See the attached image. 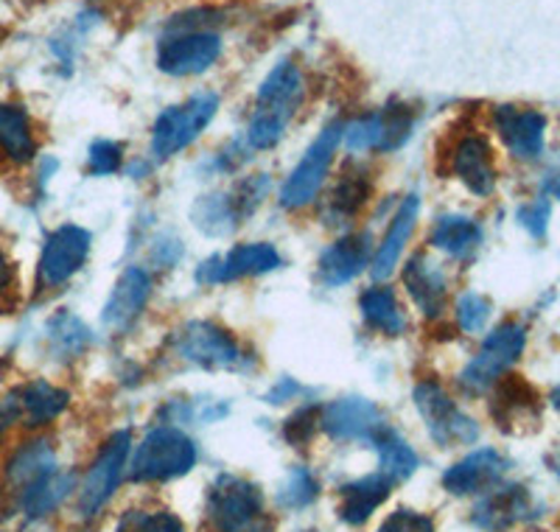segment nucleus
<instances>
[{
  "label": "nucleus",
  "mask_w": 560,
  "mask_h": 532,
  "mask_svg": "<svg viewBox=\"0 0 560 532\" xmlns=\"http://www.w3.org/2000/svg\"><path fill=\"white\" fill-rule=\"evenodd\" d=\"M208 519L219 532H272L264 519V494L255 482L219 474L208 490Z\"/></svg>",
  "instance_id": "nucleus-1"
},
{
  "label": "nucleus",
  "mask_w": 560,
  "mask_h": 532,
  "mask_svg": "<svg viewBox=\"0 0 560 532\" xmlns=\"http://www.w3.org/2000/svg\"><path fill=\"white\" fill-rule=\"evenodd\" d=\"M197 443L174 426H158L143 438L129 463L132 482L179 479L197 465Z\"/></svg>",
  "instance_id": "nucleus-2"
},
{
  "label": "nucleus",
  "mask_w": 560,
  "mask_h": 532,
  "mask_svg": "<svg viewBox=\"0 0 560 532\" xmlns=\"http://www.w3.org/2000/svg\"><path fill=\"white\" fill-rule=\"evenodd\" d=\"M412 398L415 409L427 424L429 438L443 446V449L468 446L479 438L477 420L468 418L438 381H418V386L412 390Z\"/></svg>",
  "instance_id": "nucleus-3"
},
{
  "label": "nucleus",
  "mask_w": 560,
  "mask_h": 532,
  "mask_svg": "<svg viewBox=\"0 0 560 532\" xmlns=\"http://www.w3.org/2000/svg\"><path fill=\"white\" fill-rule=\"evenodd\" d=\"M269 194L267 174H255L238 185L233 194H208L191 208V219L205 235H228L247 219Z\"/></svg>",
  "instance_id": "nucleus-4"
},
{
  "label": "nucleus",
  "mask_w": 560,
  "mask_h": 532,
  "mask_svg": "<svg viewBox=\"0 0 560 532\" xmlns=\"http://www.w3.org/2000/svg\"><path fill=\"white\" fill-rule=\"evenodd\" d=\"M527 345V331L522 323H504L485 339L474 361L459 373V386L465 393L479 395L497 384L518 361Z\"/></svg>",
  "instance_id": "nucleus-5"
},
{
  "label": "nucleus",
  "mask_w": 560,
  "mask_h": 532,
  "mask_svg": "<svg viewBox=\"0 0 560 532\" xmlns=\"http://www.w3.org/2000/svg\"><path fill=\"white\" fill-rule=\"evenodd\" d=\"M219 109V95L213 93H199L194 99H188L179 107L166 109L154 120L152 129V152L154 158L168 160L177 152H183L185 147H191L194 140L202 135V129L208 127L213 115Z\"/></svg>",
  "instance_id": "nucleus-6"
},
{
  "label": "nucleus",
  "mask_w": 560,
  "mask_h": 532,
  "mask_svg": "<svg viewBox=\"0 0 560 532\" xmlns=\"http://www.w3.org/2000/svg\"><path fill=\"white\" fill-rule=\"evenodd\" d=\"M129 451H132V435L129 429L109 435L107 443L102 446L98 456L90 465L88 476L79 490V513L84 519H96L102 507L113 499L115 488L121 485L124 471L129 469Z\"/></svg>",
  "instance_id": "nucleus-7"
},
{
  "label": "nucleus",
  "mask_w": 560,
  "mask_h": 532,
  "mask_svg": "<svg viewBox=\"0 0 560 532\" xmlns=\"http://www.w3.org/2000/svg\"><path fill=\"white\" fill-rule=\"evenodd\" d=\"M339 140H342V124L334 120L331 127H325L319 132V138L306 149V154L300 158V163L294 165V172L289 174V180L280 188V205L283 208H306V205H312L317 199V194L325 185V177H328V169H331Z\"/></svg>",
  "instance_id": "nucleus-8"
},
{
  "label": "nucleus",
  "mask_w": 560,
  "mask_h": 532,
  "mask_svg": "<svg viewBox=\"0 0 560 532\" xmlns=\"http://www.w3.org/2000/svg\"><path fill=\"white\" fill-rule=\"evenodd\" d=\"M172 348L179 359L205 370H238L244 359L236 339L217 323H205V320L185 323L174 334Z\"/></svg>",
  "instance_id": "nucleus-9"
},
{
  "label": "nucleus",
  "mask_w": 560,
  "mask_h": 532,
  "mask_svg": "<svg viewBox=\"0 0 560 532\" xmlns=\"http://www.w3.org/2000/svg\"><path fill=\"white\" fill-rule=\"evenodd\" d=\"M90 244H93V239L79 224H62V228L54 230L45 241L43 255H39V286L43 289H57V286L68 284L88 264Z\"/></svg>",
  "instance_id": "nucleus-10"
},
{
  "label": "nucleus",
  "mask_w": 560,
  "mask_h": 532,
  "mask_svg": "<svg viewBox=\"0 0 560 532\" xmlns=\"http://www.w3.org/2000/svg\"><path fill=\"white\" fill-rule=\"evenodd\" d=\"M319 426H323L334 440H348V443H370L389 429L387 418L373 401L350 395L319 409Z\"/></svg>",
  "instance_id": "nucleus-11"
},
{
  "label": "nucleus",
  "mask_w": 560,
  "mask_h": 532,
  "mask_svg": "<svg viewBox=\"0 0 560 532\" xmlns=\"http://www.w3.org/2000/svg\"><path fill=\"white\" fill-rule=\"evenodd\" d=\"M280 264L283 261H280V253L272 244H267V241H253V244H238L228 255H217V258L205 261L197 269V280L205 286H217L228 284V280L275 273Z\"/></svg>",
  "instance_id": "nucleus-12"
},
{
  "label": "nucleus",
  "mask_w": 560,
  "mask_h": 532,
  "mask_svg": "<svg viewBox=\"0 0 560 532\" xmlns=\"http://www.w3.org/2000/svg\"><path fill=\"white\" fill-rule=\"evenodd\" d=\"M222 54V39L210 32H185L160 45L158 65L172 77H194L217 65Z\"/></svg>",
  "instance_id": "nucleus-13"
},
{
  "label": "nucleus",
  "mask_w": 560,
  "mask_h": 532,
  "mask_svg": "<svg viewBox=\"0 0 560 532\" xmlns=\"http://www.w3.org/2000/svg\"><path fill=\"white\" fill-rule=\"evenodd\" d=\"M149 298H152V275L140 266H129L115 284L113 294H109L107 305L102 311V320L109 331L121 334L129 331L140 320L143 309H147Z\"/></svg>",
  "instance_id": "nucleus-14"
},
{
  "label": "nucleus",
  "mask_w": 560,
  "mask_h": 532,
  "mask_svg": "<svg viewBox=\"0 0 560 532\" xmlns=\"http://www.w3.org/2000/svg\"><path fill=\"white\" fill-rule=\"evenodd\" d=\"M499 138L510 154L518 160H538L544 152V132H547V118L538 109L529 107H497L493 113Z\"/></svg>",
  "instance_id": "nucleus-15"
},
{
  "label": "nucleus",
  "mask_w": 560,
  "mask_h": 532,
  "mask_svg": "<svg viewBox=\"0 0 560 532\" xmlns=\"http://www.w3.org/2000/svg\"><path fill=\"white\" fill-rule=\"evenodd\" d=\"M508 460L497 449H479L443 474V488L452 496H471L490 490L508 471Z\"/></svg>",
  "instance_id": "nucleus-16"
},
{
  "label": "nucleus",
  "mask_w": 560,
  "mask_h": 532,
  "mask_svg": "<svg viewBox=\"0 0 560 532\" xmlns=\"http://www.w3.org/2000/svg\"><path fill=\"white\" fill-rule=\"evenodd\" d=\"M452 172L477 197H490L497 188V169L488 140L482 135H465L452 154Z\"/></svg>",
  "instance_id": "nucleus-17"
},
{
  "label": "nucleus",
  "mask_w": 560,
  "mask_h": 532,
  "mask_svg": "<svg viewBox=\"0 0 560 532\" xmlns=\"http://www.w3.org/2000/svg\"><path fill=\"white\" fill-rule=\"evenodd\" d=\"M497 395L490 404V415L504 431H516L518 424H535L541 415V398L522 375H508L499 379Z\"/></svg>",
  "instance_id": "nucleus-18"
},
{
  "label": "nucleus",
  "mask_w": 560,
  "mask_h": 532,
  "mask_svg": "<svg viewBox=\"0 0 560 532\" xmlns=\"http://www.w3.org/2000/svg\"><path fill=\"white\" fill-rule=\"evenodd\" d=\"M404 286H407L409 298L423 317H443V311H446V275L432 258L412 255L407 269H404Z\"/></svg>",
  "instance_id": "nucleus-19"
},
{
  "label": "nucleus",
  "mask_w": 560,
  "mask_h": 532,
  "mask_svg": "<svg viewBox=\"0 0 560 532\" xmlns=\"http://www.w3.org/2000/svg\"><path fill=\"white\" fill-rule=\"evenodd\" d=\"M370 235L357 233L334 241L331 247L319 255V280L325 286H345L370 264Z\"/></svg>",
  "instance_id": "nucleus-20"
},
{
  "label": "nucleus",
  "mask_w": 560,
  "mask_h": 532,
  "mask_svg": "<svg viewBox=\"0 0 560 532\" xmlns=\"http://www.w3.org/2000/svg\"><path fill=\"white\" fill-rule=\"evenodd\" d=\"M14 406H18V424H26L28 429L48 426L68 409L70 395L48 381L37 379L32 384H23L12 390Z\"/></svg>",
  "instance_id": "nucleus-21"
},
{
  "label": "nucleus",
  "mask_w": 560,
  "mask_h": 532,
  "mask_svg": "<svg viewBox=\"0 0 560 532\" xmlns=\"http://www.w3.org/2000/svg\"><path fill=\"white\" fill-rule=\"evenodd\" d=\"M533 513V496L522 485H510V488L490 490L474 510V524L482 530H508V527L527 521Z\"/></svg>",
  "instance_id": "nucleus-22"
},
{
  "label": "nucleus",
  "mask_w": 560,
  "mask_h": 532,
  "mask_svg": "<svg viewBox=\"0 0 560 532\" xmlns=\"http://www.w3.org/2000/svg\"><path fill=\"white\" fill-rule=\"evenodd\" d=\"M51 471H57V451L45 438L28 440V443L20 446L12 454L7 465V488L9 494H23L39 482L43 476H48Z\"/></svg>",
  "instance_id": "nucleus-23"
},
{
  "label": "nucleus",
  "mask_w": 560,
  "mask_h": 532,
  "mask_svg": "<svg viewBox=\"0 0 560 532\" xmlns=\"http://www.w3.org/2000/svg\"><path fill=\"white\" fill-rule=\"evenodd\" d=\"M303 99V77L292 62H280L258 88V113L275 115L289 124Z\"/></svg>",
  "instance_id": "nucleus-24"
},
{
  "label": "nucleus",
  "mask_w": 560,
  "mask_h": 532,
  "mask_svg": "<svg viewBox=\"0 0 560 532\" xmlns=\"http://www.w3.org/2000/svg\"><path fill=\"white\" fill-rule=\"evenodd\" d=\"M418 213H420V197L418 194H409V197L401 203V208H398V213L393 216V222H389L382 247H378L376 255H373V264H370L373 278L384 280L389 273H393L395 266H398L404 247H407L409 235H412L415 230V222H418Z\"/></svg>",
  "instance_id": "nucleus-25"
},
{
  "label": "nucleus",
  "mask_w": 560,
  "mask_h": 532,
  "mask_svg": "<svg viewBox=\"0 0 560 532\" xmlns=\"http://www.w3.org/2000/svg\"><path fill=\"white\" fill-rule=\"evenodd\" d=\"M389 490H393V482L384 474H368L362 479L342 485V505H339V516H342L345 524L362 527L370 516L376 513L378 507L387 501Z\"/></svg>",
  "instance_id": "nucleus-26"
},
{
  "label": "nucleus",
  "mask_w": 560,
  "mask_h": 532,
  "mask_svg": "<svg viewBox=\"0 0 560 532\" xmlns=\"http://www.w3.org/2000/svg\"><path fill=\"white\" fill-rule=\"evenodd\" d=\"M73 490H77V474L51 471V474L43 476L39 482H34L32 488L23 490V494L18 496L20 510H23V516L32 521L45 519V516H51Z\"/></svg>",
  "instance_id": "nucleus-27"
},
{
  "label": "nucleus",
  "mask_w": 560,
  "mask_h": 532,
  "mask_svg": "<svg viewBox=\"0 0 560 532\" xmlns=\"http://www.w3.org/2000/svg\"><path fill=\"white\" fill-rule=\"evenodd\" d=\"M432 244L452 258H471L482 244V228L468 216H440L432 230Z\"/></svg>",
  "instance_id": "nucleus-28"
},
{
  "label": "nucleus",
  "mask_w": 560,
  "mask_h": 532,
  "mask_svg": "<svg viewBox=\"0 0 560 532\" xmlns=\"http://www.w3.org/2000/svg\"><path fill=\"white\" fill-rule=\"evenodd\" d=\"M359 311H362L364 323L370 328H376L384 336H401L407 331V314H404L401 303L395 298L393 289L387 286H376L359 298Z\"/></svg>",
  "instance_id": "nucleus-29"
},
{
  "label": "nucleus",
  "mask_w": 560,
  "mask_h": 532,
  "mask_svg": "<svg viewBox=\"0 0 560 532\" xmlns=\"http://www.w3.org/2000/svg\"><path fill=\"white\" fill-rule=\"evenodd\" d=\"M373 449L378 451V474L387 476L393 485L409 479V476L418 471L420 456L415 454L412 446H409L407 440H404L401 435L393 429V426H389V429H384L382 435L373 440Z\"/></svg>",
  "instance_id": "nucleus-30"
},
{
  "label": "nucleus",
  "mask_w": 560,
  "mask_h": 532,
  "mask_svg": "<svg viewBox=\"0 0 560 532\" xmlns=\"http://www.w3.org/2000/svg\"><path fill=\"white\" fill-rule=\"evenodd\" d=\"M0 149L14 163H28L37 154L28 115L14 104H0Z\"/></svg>",
  "instance_id": "nucleus-31"
},
{
  "label": "nucleus",
  "mask_w": 560,
  "mask_h": 532,
  "mask_svg": "<svg viewBox=\"0 0 560 532\" xmlns=\"http://www.w3.org/2000/svg\"><path fill=\"white\" fill-rule=\"evenodd\" d=\"M45 334H48L51 354L65 356V359H77L93 343V334H90L88 325L77 314H70V311H59L57 317H51Z\"/></svg>",
  "instance_id": "nucleus-32"
},
{
  "label": "nucleus",
  "mask_w": 560,
  "mask_h": 532,
  "mask_svg": "<svg viewBox=\"0 0 560 532\" xmlns=\"http://www.w3.org/2000/svg\"><path fill=\"white\" fill-rule=\"evenodd\" d=\"M370 197V180L368 174H345L339 180V185L334 188L331 194V203H328V210L325 216H331V224H345L348 219L359 213L364 203Z\"/></svg>",
  "instance_id": "nucleus-33"
},
{
  "label": "nucleus",
  "mask_w": 560,
  "mask_h": 532,
  "mask_svg": "<svg viewBox=\"0 0 560 532\" xmlns=\"http://www.w3.org/2000/svg\"><path fill=\"white\" fill-rule=\"evenodd\" d=\"M342 138L348 143L350 152H370V149L384 147V113H370L362 118L350 120L348 127H342Z\"/></svg>",
  "instance_id": "nucleus-34"
},
{
  "label": "nucleus",
  "mask_w": 560,
  "mask_h": 532,
  "mask_svg": "<svg viewBox=\"0 0 560 532\" xmlns=\"http://www.w3.org/2000/svg\"><path fill=\"white\" fill-rule=\"evenodd\" d=\"M319 496V485L314 479V474L303 465L289 471L287 482L280 485V494H278V505L287 507V510H303V507L312 505L314 499Z\"/></svg>",
  "instance_id": "nucleus-35"
},
{
  "label": "nucleus",
  "mask_w": 560,
  "mask_h": 532,
  "mask_svg": "<svg viewBox=\"0 0 560 532\" xmlns=\"http://www.w3.org/2000/svg\"><path fill=\"white\" fill-rule=\"evenodd\" d=\"M115 532H185L183 521L174 513H140V510H129L127 516H121L118 521V530Z\"/></svg>",
  "instance_id": "nucleus-36"
},
{
  "label": "nucleus",
  "mask_w": 560,
  "mask_h": 532,
  "mask_svg": "<svg viewBox=\"0 0 560 532\" xmlns=\"http://www.w3.org/2000/svg\"><path fill=\"white\" fill-rule=\"evenodd\" d=\"M384 113V147L382 152H393V149L404 147L415 127V113L409 107H401V104H395V107L382 109Z\"/></svg>",
  "instance_id": "nucleus-37"
},
{
  "label": "nucleus",
  "mask_w": 560,
  "mask_h": 532,
  "mask_svg": "<svg viewBox=\"0 0 560 532\" xmlns=\"http://www.w3.org/2000/svg\"><path fill=\"white\" fill-rule=\"evenodd\" d=\"M490 317V303L482 298V294H463L457 300V325L465 331V334H477V331L485 328Z\"/></svg>",
  "instance_id": "nucleus-38"
},
{
  "label": "nucleus",
  "mask_w": 560,
  "mask_h": 532,
  "mask_svg": "<svg viewBox=\"0 0 560 532\" xmlns=\"http://www.w3.org/2000/svg\"><path fill=\"white\" fill-rule=\"evenodd\" d=\"M121 165H124V152L115 140H96V143L90 147V154H88L90 174H96V177H109V174L118 172Z\"/></svg>",
  "instance_id": "nucleus-39"
},
{
  "label": "nucleus",
  "mask_w": 560,
  "mask_h": 532,
  "mask_svg": "<svg viewBox=\"0 0 560 532\" xmlns=\"http://www.w3.org/2000/svg\"><path fill=\"white\" fill-rule=\"evenodd\" d=\"M317 424H319V406H303V409H298V413L283 424V438L300 449V446H306L308 440H312Z\"/></svg>",
  "instance_id": "nucleus-40"
},
{
  "label": "nucleus",
  "mask_w": 560,
  "mask_h": 532,
  "mask_svg": "<svg viewBox=\"0 0 560 532\" xmlns=\"http://www.w3.org/2000/svg\"><path fill=\"white\" fill-rule=\"evenodd\" d=\"M378 532H434V521L429 519L427 513H418V510L401 507V510H395L393 516L384 519Z\"/></svg>",
  "instance_id": "nucleus-41"
},
{
  "label": "nucleus",
  "mask_w": 560,
  "mask_h": 532,
  "mask_svg": "<svg viewBox=\"0 0 560 532\" xmlns=\"http://www.w3.org/2000/svg\"><path fill=\"white\" fill-rule=\"evenodd\" d=\"M549 213H552V205H549V199H535V203L524 205V208L518 210V222L529 230V235H535V239H544V233H547V224H549Z\"/></svg>",
  "instance_id": "nucleus-42"
},
{
  "label": "nucleus",
  "mask_w": 560,
  "mask_h": 532,
  "mask_svg": "<svg viewBox=\"0 0 560 532\" xmlns=\"http://www.w3.org/2000/svg\"><path fill=\"white\" fill-rule=\"evenodd\" d=\"M306 390H303V384H298L294 379H283L278 381V384L272 386L267 393V401L269 404H287V401H292L294 395H303Z\"/></svg>",
  "instance_id": "nucleus-43"
},
{
  "label": "nucleus",
  "mask_w": 560,
  "mask_h": 532,
  "mask_svg": "<svg viewBox=\"0 0 560 532\" xmlns=\"http://www.w3.org/2000/svg\"><path fill=\"white\" fill-rule=\"evenodd\" d=\"M179 255H183V244H179L177 239H160L158 247H154V258L160 261L163 266H174L179 261Z\"/></svg>",
  "instance_id": "nucleus-44"
},
{
  "label": "nucleus",
  "mask_w": 560,
  "mask_h": 532,
  "mask_svg": "<svg viewBox=\"0 0 560 532\" xmlns=\"http://www.w3.org/2000/svg\"><path fill=\"white\" fill-rule=\"evenodd\" d=\"M12 280H14L12 264H9L7 255H3V250H0V292H7L9 286H12Z\"/></svg>",
  "instance_id": "nucleus-45"
},
{
  "label": "nucleus",
  "mask_w": 560,
  "mask_h": 532,
  "mask_svg": "<svg viewBox=\"0 0 560 532\" xmlns=\"http://www.w3.org/2000/svg\"><path fill=\"white\" fill-rule=\"evenodd\" d=\"M547 190L552 194V197L560 199V172H552L547 177Z\"/></svg>",
  "instance_id": "nucleus-46"
},
{
  "label": "nucleus",
  "mask_w": 560,
  "mask_h": 532,
  "mask_svg": "<svg viewBox=\"0 0 560 532\" xmlns=\"http://www.w3.org/2000/svg\"><path fill=\"white\" fill-rule=\"evenodd\" d=\"M552 406L560 413V386H555L552 390Z\"/></svg>",
  "instance_id": "nucleus-47"
},
{
  "label": "nucleus",
  "mask_w": 560,
  "mask_h": 532,
  "mask_svg": "<svg viewBox=\"0 0 560 532\" xmlns=\"http://www.w3.org/2000/svg\"><path fill=\"white\" fill-rule=\"evenodd\" d=\"M3 431H7V426L0 424V440H3Z\"/></svg>",
  "instance_id": "nucleus-48"
},
{
  "label": "nucleus",
  "mask_w": 560,
  "mask_h": 532,
  "mask_svg": "<svg viewBox=\"0 0 560 532\" xmlns=\"http://www.w3.org/2000/svg\"><path fill=\"white\" fill-rule=\"evenodd\" d=\"M555 471H558V476H560V465H558V469H555Z\"/></svg>",
  "instance_id": "nucleus-49"
}]
</instances>
